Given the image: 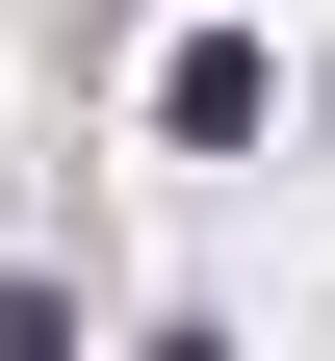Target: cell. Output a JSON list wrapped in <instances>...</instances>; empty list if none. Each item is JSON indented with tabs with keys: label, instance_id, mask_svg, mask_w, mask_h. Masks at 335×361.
Returning <instances> with one entry per match:
<instances>
[{
	"label": "cell",
	"instance_id": "obj_1",
	"mask_svg": "<svg viewBox=\"0 0 335 361\" xmlns=\"http://www.w3.org/2000/svg\"><path fill=\"white\" fill-rule=\"evenodd\" d=\"M258 104H284V78L232 52V26H207V52H155V129H181V155H232V129H258Z\"/></svg>",
	"mask_w": 335,
	"mask_h": 361
},
{
	"label": "cell",
	"instance_id": "obj_2",
	"mask_svg": "<svg viewBox=\"0 0 335 361\" xmlns=\"http://www.w3.org/2000/svg\"><path fill=\"white\" fill-rule=\"evenodd\" d=\"M0 361H78V310H52V284H0Z\"/></svg>",
	"mask_w": 335,
	"mask_h": 361
},
{
	"label": "cell",
	"instance_id": "obj_3",
	"mask_svg": "<svg viewBox=\"0 0 335 361\" xmlns=\"http://www.w3.org/2000/svg\"><path fill=\"white\" fill-rule=\"evenodd\" d=\"M129 361H232V336H129Z\"/></svg>",
	"mask_w": 335,
	"mask_h": 361
}]
</instances>
